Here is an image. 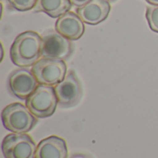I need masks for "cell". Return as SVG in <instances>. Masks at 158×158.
<instances>
[{
	"label": "cell",
	"instance_id": "1",
	"mask_svg": "<svg viewBox=\"0 0 158 158\" xmlns=\"http://www.w3.org/2000/svg\"><path fill=\"white\" fill-rule=\"evenodd\" d=\"M42 36L33 31H27L16 37L10 47L13 64L20 68L33 66L41 57Z\"/></svg>",
	"mask_w": 158,
	"mask_h": 158
},
{
	"label": "cell",
	"instance_id": "2",
	"mask_svg": "<svg viewBox=\"0 0 158 158\" xmlns=\"http://www.w3.org/2000/svg\"><path fill=\"white\" fill-rule=\"evenodd\" d=\"M4 127L14 133H27L31 131L38 120L29 108L20 104L13 103L6 106L1 114Z\"/></svg>",
	"mask_w": 158,
	"mask_h": 158
},
{
	"label": "cell",
	"instance_id": "3",
	"mask_svg": "<svg viewBox=\"0 0 158 158\" xmlns=\"http://www.w3.org/2000/svg\"><path fill=\"white\" fill-rule=\"evenodd\" d=\"M58 105L55 87L39 84L26 99V106L37 118L51 117Z\"/></svg>",
	"mask_w": 158,
	"mask_h": 158
},
{
	"label": "cell",
	"instance_id": "4",
	"mask_svg": "<svg viewBox=\"0 0 158 158\" xmlns=\"http://www.w3.org/2000/svg\"><path fill=\"white\" fill-rule=\"evenodd\" d=\"M43 58H52L67 60L73 54V44L71 41L56 31H46L42 35Z\"/></svg>",
	"mask_w": 158,
	"mask_h": 158
},
{
	"label": "cell",
	"instance_id": "5",
	"mask_svg": "<svg viewBox=\"0 0 158 158\" xmlns=\"http://www.w3.org/2000/svg\"><path fill=\"white\" fill-rule=\"evenodd\" d=\"M39 84L56 85L67 75V65L64 60L41 58L31 69Z\"/></svg>",
	"mask_w": 158,
	"mask_h": 158
},
{
	"label": "cell",
	"instance_id": "6",
	"mask_svg": "<svg viewBox=\"0 0 158 158\" xmlns=\"http://www.w3.org/2000/svg\"><path fill=\"white\" fill-rule=\"evenodd\" d=\"M36 144L26 133H11L6 135L1 145L6 158H35Z\"/></svg>",
	"mask_w": 158,
	"mask_h": 158
},
{
	"label": "cell",
	"instance_id": "7",
	"mask_svg": "<svg viewBox=\"0 0 158 158\" xmlns=\"http://www.w3.org/2000/svg\"><path fill=\"white\" fill-rule=\"evenodd\" d=\"M59 106L69 108L77 106L82 96V85L74 70H69L63 81L55 86Z\"/></svg>",
	"mask_w": 158,
	"mask_h": 158
},
{
	"label": "cell",
	"instance_id": "8",
	"mask_svg": "<svg viewBox=\"0 0 158 158\" xmlns=\"http://www.w3.org/2000/svg\"><path fill=\"white\" fill-rule=\"evenodd\" d=\"M7 83L11 94L21 100H26L39 85L32 71L22 68L9 74Z\"/></svg>",
	"mask_w": 158,
	"mask_h": 158
},
{
	"label": "cell",
	"instance_id": "9",
	"mask_svg": "<svg viewBox=\"0 0 158 158\" xmlns=\"http://www.w3.org/2000/svg\"><path fill=\"white\" fill-rule=\"evenodd\" d=\"M110 10L109 2L106 0H91L84 6L78 7L76 12L84 23L96 25L108 17Z\"/></svg>",
	"mask_w": 158,
	"mask_h": 158
},
{
	"label": "cell",
	"instance_id": "10",
	"mask_svg": "<svg viewBox=\"0 0 158 158\" xmlns=\"http://www.w3.org/2000/svg\"><path fill=\"white\" fill-rule=\"evenodd\" d=\"M83 23L84 22L78 14L68 11L57 18L56 22V31L70 41H76L84 33L85 28Z\"/></svg>",
	"mask_w": 158,
	"mask_h": 158
},
{
	"label": "cell",
	"instance_id": "11",
	"mask_svg": "<svg viewBox=\"0 0 158 158\" xmlns=\"http://www.w3.org/2000/svg\"><path fill=\"white\" fill-rule=\"evenodd\" d=\"M68 155V146L65 140L57 136H50L39 143L35 158H67Z\"/></svg>",
	"mask_w": 158,
	"mask_h": 158
},
{
	"label": "cell",
	"instance_id": "12",
	"mask_svg": "<svg viewBox=\"0 0 158 158\" xmlns=\"http://www.w3.org/2000/svg\"><path fill=\"white\" fill-rule=\"evenodd\" d=\"M71 6L70 0H37L33 10L44 12L51 18H59L69 11Z\"/></svg>",
	"mask_w": 158,
	"mask_h": 158
},
{
	"label": "cell",
	"instance_id": "13",
	"mask_svg": "<svg viewBox=\"0 0 158 158\" xmlns=\"http://www.w3.org/2000/svg\"><path fill=\"white\" fill-rule=\"evenodd\" d=\"M146 19L151 30L158 33V6L151 5L146 7Z\"/></svg>",
	"mask_w": 158,
	"mask_h": 158
},
{
	"label": "cell",
	"instance_id": "14",
	"mask_svg": "<svg viewBox=\"0 0 158 158\" xmlns=\"http://www.w3.org/2000/svg\"><path fill=\"white\" fill-rule=\"evenodd\" d=\"M10 6L18 11H28L32 9L37 0H7Z\"/></svg>",
	"mask_w": 158,
	"mask_h": 158
},
{
	"label": "cell",
	"instance_id": "15",
	"mask_svg": "<svg viewBox=\"0 0 158 158\" xmlns=\"http://www.w3.org/2000/svg\"><path fill=\"white\" fill-rule=\"evenodd\" d=\"M91 0H70V3L71 5L77 6V7H80V6H84L85 4H87L88 2H90Z\"/></svg>",
	"mask_w": 158,
	"mask_h": 158
},
{
	"label": "cell",
	"instance_id": "16",
	"mask_svg": "<svg viewBox=\"0 0 158 158\" xmlns=\"http://www.w3.org/2000/svg\"><path fill=\"white\" fill-rule=\"evenodd\" d=\"M70 158H91L85 155H81V154H77V155H73Z\"/></svg>",
	"mask_w": 158,
	"mask_h": 158
},
{
	"label": "cell",
	"instance_id": "17",
	"mask_svg": "<svg viewBox=\"0 0 158 158\" xmlns=\"http://www.w3.org/2000/svg\"><path fill=\"white\" fill-rule=\"evenodd\" d=\"M150 5L153 6H158V0H146Z\"/></svg>",
	"mask_w": 158,
	"mask_h": 158
},
{
	"label": "cell",
	"instance_id": "18",
	"mask_svg": "<svg viewBox=\"0 0 158 158\" xmlns=\"http://www.w3.org/2000/svg\"><path fill=\"white\" fill-rule=\"evenodd\" d=\"M106 1H107V2H109V3H113V2H115V1H117V0H106Z\"/></svg>",
	"mask_w": 158,
	"mask_h": 158
}]
</instances>
